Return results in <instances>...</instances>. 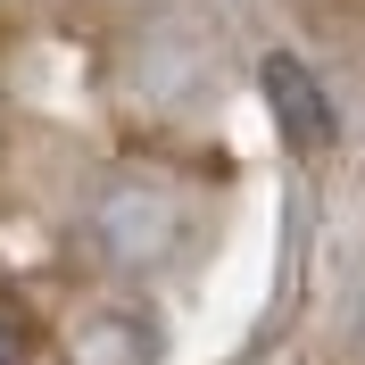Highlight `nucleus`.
<instances>
[{
  "mask_svg": "<svg viewBox=\"0 0 365 365\" xmlns=\"http://www.w3.org/2000/svg\"><path fill=\"white\" fill-rule=\"evenodd\" d=\"M175 232H182V207H175V191H158V182H125V191L100 200V241H108L125 266L166 257V250H175Z\"/></svg>",
  "mask_w": 365,
  "mask_h": 365,
  "instance_id": "1",
  "label": "nucleus"
},
{
  "mask_svg": "<svg viewBox=\"0 0 365 365\" xmlns=\"http://www.w3.org/2000/svg\"><path fill=\"white\" fill-rule=\"evenodd\" d=\"M266 108H274V125H282V141H291L299 158H324V150H332V100H324V83L299 67V58H282V50L266 58Z\"/></svg>",
  "mask_w": 365,
  "mask_h": 365,
  "instance_id": "2",
  "label": "nucleus"
},
{
  "mask_svg": "<svg viewBox=\"0 0 365 365\" xmlns=\"http://www.w3.org/2000/svg\"><path fill=\"white\" fill-rule=\"evenodd\" d=\"M0 365H25V332H17L9 316H0Z\"/></svg>",
  "mask_w": 365,
  "mask_h": 365,
  "instance_id": "3",
  "label": "nucleus"
}]
</instances>
